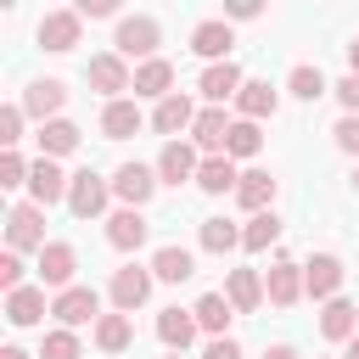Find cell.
Here are the masks:
<instances>
[{"instance_id":"25","label":"cell","mask_w":359,"mask_h":359,"mask_svg":"<svg viewBox=\"0 0 359 359\" xmlns=\"http://www.w3.org/2000/svg\"><path fill=\"white\" fill-rule=\"evenodd\" d=\"M140 107H135V95H123V101H107L101 107V135L107 140H129V135H140Z\"/></svg>"},{"instance_id":"11","label":"cell","mask_w":359,"mask_h":359,"mask_svg":"<svg viewBox=\"0 0 359 359\" xmlns=\"http://www.w3.org/2000/svg\"><path fill=\"white\" fill-rule=\"evenodd\" d=\"M62 107H67V84H62V79H34V84L22 90V112L39 118V123H56Z\"/></svg>"},{"instance_id":"18","label":"cell","mask_w":359,"mask_h":359,"mask_svg":"<svg viewBox=\"0 0 359 359\" xmlns=\"http://www.w3.org/2000/svg\"><path fill=\"white\" fill-rule=\"evenodd\" d=\"M196 331H202V325H196V309H163V314H157V342H163L168 353H185V348L196 342Z\"/></svg>"},{"instance_id":"7","label":"cell","mask_w":359,"mask_h":359,"mask_svg":"<svg viewBox=\"0 0 359 359\" xmlns=\"http://www.w3.org/2000/svg\"><path fill=\"white\" fill-rule=\"evenodd\" d=\"M151 168H157V180H163V185H185V180L196 185L202 157H196V146H191V140H163V151H157V163H151Z\"/></svg>"},{"instance_id":"29","label":"cell","mask_w":359,"mask_h":359,"mask_svg":"<svg viewBox=\"0 0 359 359\" xmlns=\"http://www.w3.org/2000/svg\"><path fill=\"white\" fill-rule=\"evenodd\" d=\"M241 185V174H236V163L219 151V157H202V168H196V191H208V196H224V191H236Z\"/></svg>"},{"instance_id":"38","label":"cell","mask_w":359,"mask_h":359,"mask_svg":"<svg viewBox=\"0 0 359 359\" xmlns=\"http://www.w3.org/2000/svg\"><path fill=\"white\" fill-rule=\"evenodd\" d=\"M22 118H28L22 101H6V107H0V146H6V151H17V140H22Z\"/></svg>"},{"instance_id":"28","label":"cell","mask_w":359,"mask_h":359,"mask_svg":"<svg viewBox=\"0 0 359 359\" xmlns=\"http://www.w3.org/2000/svg\"><path fill=\"white\" fill-rule=\"evenodd\" d=\"M50 314V303H45V286H22V292H11L6 297V320L22 331V325H39Z\"/></svg>"},{"instance_id":"26","label":"cell","mask_w":359,"mask_h":359,"mask_svg":"<svg viewBox=\"0 0 359 359\" xmlns=\"http://www.w3.org/2000/svg\"><path fill=\"white\" fill-rule=\"evenodd\" d=\"M135 95H151V101H168V95H174V62H163V56H151V62H140V67H135Z\"/></svg>"},{"instance_id":"40","label":"cell","mask_w":359,"mask_h":359,"mask_svg":"<svg viewBox=\"0 0 359 359\" xmlns=\"http://www.w3.org/2000/svg\"><path fill=\"white\" fill-rule=\"evenodd\" d=\"M22 275H28V269H22V252H11V247H6V252H0V292H6V297H11V292H22V286H28Z\"/></svg>"},{"instance_id":"13","label":"cell","mask_w":359,"mask_h":359,"mask_svg":"<svg viewBox=\"0 0 359 359\" xmlns=\"http://www.w3.org/2000/svg\"><path fill=\"white\" fill-rule=\"evenodd\" d=\"M230 45H236V34H230L224 17H208V22L191 28V50H196L208 67H213V62H230Z\"/></svg>"},{"instance_id":"22","label":"cell","mask_w":359,"mask_h":359,"mask_svg":"<svg viewBox=\"0 0 359 359\" xmlns=\"http://www.w3.org/2000/svg\"><path fill=\"white\" fill-rule=\"evenodd\" d=\"M320 337H325V342H342V348H348V342L359 337V309H353L348 297H331V303L320 309Z\"/></svg>"},{"instance_id":"34","label":"cell","mask_w":359,"mask_h":359,"mask_svg":"<svg viewBox=\"0 0 359 359\" xmlns=\"http://www.w3.org/2000/svg\"><path fill=\"white\" fill-rule=\"evenodd\" d=\"M258 151H264V129L247 123V118H236V123H230V140H224V157L241 163V157H258Z\"/></svg>"},{"instance_id":"8","label":"cell","mask_w":359,"mask_h":359,"mask_svg":"<svg viewBox=\"0 0 359 359\" xmlns=\"http://www.w3.org/2000/svg\"><path fill=\"white\" fill-rule=\"evenodd\" d=\"M151 280H157L151 269H140V264H123V269L112 275V286H107L112 309H118V314H135V309H140V303L151 297Z\"/></svg>"},{"instance_id":"43","label":"cell","mask_w":359,"mask_h":359,"mask_svg":"<svg viewBox=\"0 0 359 359\" xmlns=\"http://www.w3.org/2000/svg\"><path fill=\"white\" fill-rule=\"evenodd\" d=\"M202 359H241V342H236V337H208Z\"/></svg>"},{"instance_id":"46","label":"cell","mask_w":359,"mask_h":359,"mask_svg":"<svg viewBox=\"0 0 359 359\" xmlns=\"http://www.w3.org/2000/svg\"><path fill=\"white\" fill-rule=\"evenodd\" d=\"M264 359H297V348H286V342H275V348H264Z\"/></svg>"},{"instance_id":"17","label":"cell","mask_w":359,"mask_h":359,"mask_svg":"<svg viewBox=\"0 0 359 359\" xmlns=\"http://www.w3.org/2000/svg\"><path fill=\"white\" fill-rule=\"evenodd\" d=\"M230 123H236V118H224V107H202L196 123H191V146L208 151V157H219L224 140H230Z\"/></svg>"},{"instance_id":"41","label":"cell","mask_w":359,"mask_h":359,"mask_svg":"<svg viewBox=\"0 0 359 359\" xmlns=\"http://www.w3.org/2000/svg\"><path fill=\"white\" fill-rule=\"evenodd\" d=\"M331 95L342 101V118H359V79H353V73H348V79H337V84H331Z\"/></svg>"},{"instance_id":"30","label":"cell","mask_w":359,"mask_h":359,"mask_svg":"<svg viewBox=\"0 0 359 359\" xmlns=\"http://www.w3.org/2000/svg\"><path fill=\"white\" fill-rule=\"evenodd\" d=\"M236 202H241L247 213H269V202H275V174L247 168V174H241V185H236Z\"/></svg>"},{"instance_id":"12","label":"cell","mask_w":359,"mask_h":359,"mask_svg":"<svg viewBox=\"0 0 359 359\" xmlns=\"http://www.w3.org/2000/svg\"><path fill=\"white\" fill-rule=\"evenodd\" d=\"M67 185H73V174H62L50 157H34V168H28V202H39V208L67 202Z\"/></svg>"},{"instance_id":"2","label":"cell","mask_w":359,"mask_h":359,"mask_svg":"<svg viewBox=\"0 0 359 359\" xmlns=\"http://www.w3.org/2000/svg\"><path fill=\"white\" fill-rule=\"evenodd\" d=\"M6 247L11 252H45L50 241H45V208L39 202H17L11 213H6Z\"/></svg>"},{"instance_id":"19","label":"cell","mask_w":359,"mask_h":359,"mask_svg":"<svg viewBox=\"0 0 359 359\" xmlns=\"http://www.w3.org/2000/svg\"><path fill=\"white\" fill-rule=\"evenodd\" d=\"M146 230H151V224H146L140 208H118V213L107 219V241H112L118 252H140V247H146Z\"/></svg>"},{"instance_id":"23","label":"cell","mask_w":359,"mask_h":359,"mask_svg":"<svg viewBox=\"0 0 359 359\" xmlns=\"http://www.w3.org/2000/svg\"><path fill=\"white\" fill-rule=\"evenodd\" d=\"M275 107H280V95L269 90V79H247V84H241V95H236V118H247V123L275 118Z\"/></svg>"},{"instance_id":"16","label":"cell","mask_w":359,"mask_h":359,"mask_svg":"<svg viewBox=\"0 0 359 359\" xmlns=\"http://www.w3.org/2000/svg\"><path fill=\"white\" fill-rule=\"evenodd\" d=\"M196 123V101L191 95H168V101H157V112H151V129L157 135H168V140H185V129Z\"/></svg>"},{"instance_id":"20","label":"cell","mask_w":359,"mask_h":359,"mask_svg":"<svg viewBox=\"0 0 359 359\" xmlns=\"http://www.w3.org/2000/svg\"><path fill=\"white\" fill-rule=\"evenodd\" d=\"M73 269H79V252H73L67 241H50V247L39 252V286L67 292V286H73Z\"/></svg>"},{"instance_id":"10","label":"cell","mask_w":359,"mask_h":359,"mask_svg":"<svg viewBox=\"0 0 359 359\" xmlns=\"http://www.w3.org/2000/svg\"><path fill=\"white\" fill-rule=\"evenodd\" d=\"M157 185H163V180H157V168H146V163H123V168L112 174V196H118L123 208H146Z\"/></svg>"},{"instance_id":"47","label":"cell","mask_w":359,"mask_h":359,"mask_svg":"<svg viewBox=\"0 0 359 359\" xmlns=\"http://www.w3.org/2000/svg\"><path fill=\"white\" fill-rule=\"evenodd\" d=\"M348 73H353V79H359V39H353V45H348Z\"/></svg>"},{"instance_id":"9","label":"cell","mask_w":359,"mask_h":359,"mask_svg":"<svg viewBox=\"0 0 359 359\" xmlns=\"http://www.w3.org/2000/svg\"><path fill=\"white\" fill-rule=\"evenodd\" d=\"M79 34H84V17H79L73 6H67V11H45V17H39V28H34V39H39L45 50H56V56H62V50H73V45H79Z\"/></svg>"},{"instance_id":"5","label":"cell","mask_w":359,"mask_h":359,"mask_svg":"<svg viewBox=\"0 0 359 359\" xmlns=\"http://www.w3.org/2000/svg\"><path fill=\"white\" fill-rule=\"evenodd\" d=\"M50 314H56L62 331H79V325H95V320H101V297H95L90 286H67V292L50 297Z\"/></svg>"},{"instance_id":"51","label":"cell","mask_w":359,"mask_h":359,"mask_svg":"<svg viewBox=\"0 0 359 359\" xmlns=\"http://www.w3.org/2000/svg\"><path fill=\"white\" fill-rule=\"evenodd\" d=\"M168 359H185V353H168Z\"/></svg>"},{"instance_id":"32","label":"cell","mask_w":359,"mask_h":359,"mask_svg":"<svg viewBox=\"0 0 359 359\" xmlns=\"http://www.w3.org/2000/svg\"><path fill=\"white\" fill-rule=\"evenodd\" d=\"M90 337H95V348H101V353H123V348L135 342V325H129V314H118V309H112V314H101V320H95V331H90Z\"/></svg>"},{"instance_id":"3","label":"cell","mask_w":359,"mask_h":359,"mask_svg":"<svg viewBox=\"0 0 359 359\" xmlns=\"http://www.w3.org/2000/svg\"><path fill=\"white\" fill-rule=\"evenodd\" d=\"M107 202H112V180H101L95 168H79L73 185H67V208H73V219H101Z\"/></svg>"},{"instance_id":"24","label":"cell","mask_w":359,"mask_h":359,"mask_svg":"<svg viewBox=\"0 0 359 359\" xmlns=\"http://www.w3.org/2000/svg\"><path fill=\"white\" fill-rule=\"evenodd\" d=\"M151 275H157L163 286H180V280H191V275H196V252L168 241V247H157V252H151Z\"/></svg>"},{"instance_id":"39","label":"cell","mask_w":359,"mask_h":359,"mask_svg":"<svg viewBox=\"0 0 359 359\" xmlns=\"http://www.w3.org/2000/svg\"><path fill=\"white\" fill-rule=\"evenodd\" d=\"M28 168H34V163H28L22 151H0V185H6V191L28 185Z\"/></svg>"},{"instance_id":"4","label":"cell","mask_w":359,"mask_h":359,"mask_svg":"<svg viewBox=\"0 0 359 359\" xmlns=\"http://www.w3.org/2000/svg\"><path fill=\"white\" fill-rule=\"evenodd\" d=\"M84 79H90V90H101L107 101H123V90H135V73H129V62H123L118 50H101V56H90Z\"/></svg>"},{"instance_id":"44","label":"cell","mask_w":359,"mask_h":359,"mask_svg":"<svg viewBox=\"0 0 359 359\" xmlns=\"http://www.w3.org/2000/svg\"><path fill=\"white\" fill-rule=\"evenodd\" d=\"M258 11H264L258 0H230V6H224V22H252Z\"/></svg>"},{"instance_id":"6","label":"cell","mask_w":359,"mask_h":359,"mask_svg":"<svg viewBox=\"0 0 359 359\" xmlns=\"http://www.w3.org/2000/svg\"><path fill=\"white\" fill-rule=\"evenodd\" d=\"M342 258L337 252H314L309 264H303V297H314V303H331L337 292H342Z\"/></svg>"},{"instance_id":"35","label":"cell","mask_w":359,"mask_h":359,"mask_svg":"<svg viewBox=\"0 0 359 359\" xmlns=\"http://www.w3.org/2000/svg\"><path fill=\"white\" fill-rule=\"evenodd\" d=\"M196 241H202V252H236L241 247V230L230 224V219H202V230H196Z\"/></svg>"},{"instance_id":"37","label":"cell","mask_w":359,"mask_h":359,"mask_svg":"<svg viewBox=\"0 0 359 359\" xmlns=\"http://www.w3.org/2000/svg\"><path fill=\"white\" fill-rule=\"evenodd\" d=\"M39 359H84V348H79V331H45V342H39Z\"/></svg>"},{"instance_id":"48","label":"cell","mask_w":359,"mask_h":359,"mask_svg":"<svg viewBox=\"0 0 359 359\" xmlns=\"http://www.w3.org/2000/svg\"><path fill=\"white\" fill-rule=\"evenodd\" d=\"M0 359H34V353H22V348H0Z\"/></svg>"},{"instance_id":"45","label":"cell","mask_w":359,"mask_h":359,"mask_svg":"<svg viewBox=\"0 0 359 359\" xmlns=\"http://www.w3.org/2000/svg\"><path fill=\"white\" fill-rule=\"evenodd\" d=\"M73 11H79V17H112V11H118V0H79Z\"/></svg>"},{"instance_id":"14","label":"cell","mask_w":359,"mask_h":359,"mask_svg":"<svg viewBox=\"0 0 359 359\" xmlns=\"http://www.w3.org/2000/svg\"><path fill=\"white\" fill-rule=\"evenodd\" d=\"M241 67L236 62H213V67H202V79H196V90H202V101L208 107H224V101H236L241 95Z\"/></svg>"},{"instance_id":"1","label":"cell","mask_w":359,"mask_h":359,"mask_svg":"<svg viewBox=\"0 0 359 359\" xmlns=\"http://www.w3.org/2000/svg\"><path fill=\"white\" fill-rule=\"evenodd\" d=\"M157 45H163V28H157V17H146V11H135V17H118V34H112V50L129 62H151L157 56Z\"/></svg>"},{"instance_id":"36","label":"cell","mask_w":359,"mask_h":359,"mask_svg":"<svg viewBox=\"0 0 359 359\" xmlns=\"http://www.w3.org/2000/svg\"><path fill=\"white\" fill-rule=\"evenodd\" d=\"M286 90H292L297 101H320V95H331V84H325V73H320V67H309V62H297V67H292V79H286Z\"/></svg>"},{"instance_id":"27","label":"cell","mask_w":359,"mask_h":359,"mask_svg":"<svg viewBox=\"0 0 359 359\" xmlns=\"http://www.w3.org/2000/svg\"><path fill=\"white\" fill-rule=\"evenodd\" d=\"M34 140H39V157H50V163H56V157L79 151V140H84V135H79V123H73V118H56V123H39V135H34Z\"/></svg>"},{"instance_id":"15","label":"cell","mask_w":359,"mask_h":359,"mask_svg":"<svg viewBox=\"0 0 359 359\" xmlns=\"http://www.w3.org/2000/svg\"><path fill=\"white\" fill-rule=\"evenodd\" d=\"M264 297H269L275 309H292V303L303 297V264L275 258V264H269V275H264Z\"/></svg>"},{"instance_id":"49","label":"cell","mask_w":359,"mask_h":359,"mask_svg":"<svg viewBox=\"0 0 359 359\" xmlns=\"http://www.w3.org/2000/svg\"><path fill=\"white\" fill-rule=\"evenodd\" d=\"M342 359H359V337H353V342H348V348H342Z\"/></svg>"},{"instance_id":"50","label":"cell","mask_w":359,"mask_h":359,"mask_svg":"<svg viewBox=\"0 0 359 359\" xmlns=\"http://www.w3.org/2000/svg\"><path fill=\"white\" fill-rule=\"evenodd\" d=\"M353 191H359V168H353Z\"/></svg>"},{"instance_id":"33","label":"cell","mask_w":359,"mask_h":359,"mask_svg":"<svg viewBox=\"0 0 359 359\" xmlns=\"http://www.w3.org/2000/svg\"><path fill=\"white\" fill-rule=\"evenodd\" d=\"M275 241H280V219H275V208H269V213H252V219L241 224V247H247V252H269Z\"/></svg>"},{"instance_id":"21","label":"cell","mask_w":359,"mask_h":359,"mask_svg":"<svg viewBox=\"0 0 359 359\" xmlns=\"http://www.w3.org/2000/svg\"><path fill=\"white\" fill-rule=\"evenodd\" d=\"M224 297H230L236 314H258L264 309V275L258 269H230L224 275Z\"/></svg>"},{"instance_id":"31","label":"cell","mask_w":359,"mask_h":359,"mask_svg":"<svg viewBox=\"0 0 359 359\" xmlns=\"http://www.w3.org/2000/svg\"><path fill=\"white\" fill-rule=\"evenodd\" d=\"M230 320H236V309H230L224 292H202V297H196V325H202L208 337H230Z\"/></svg>"},{"instance_id":"42","label":"cell","mask_w":359,"mask_h":359,"mask_svg":"<svg viewBox=\"0 0 359 359\" xmlns=\"http://www.w3.org/2000/svg\"><path fill=\"white\" fill-rule=\"evenodd\" d=\"M331 135H337V151H348V157H359V118H342V123H337Z\"/></svg>"}]
</instances>
